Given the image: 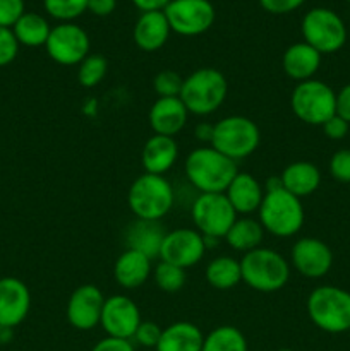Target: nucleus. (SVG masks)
I'll return each instance as SVG.
<instances>
[{
  "label": "nucleus",
  "instance_id": "nucleus-21",
  "mask_svg": "<svg viewBox=\"0 0 350 351\" xmlns=\"http://www.w3.org/2000/svg\"><path fill=\"white\" fill-rule=\"evenodd\" d=\"M319 65H321V53L305 41L290 45L281 57V69H283L285 75L297 82L314 79V74L319 71Z\"/></svg>",
  "mask_w": 350,
  "mask_h": 351
},
{
  "label": "nucleus",
  "instance_id": "nucleus-37",
  "mask_svg": "<svg viewBox=\"0 0 350 351\" xmlns=\"http://www.w3.org/2000/svg\"><path fill=\"white\" fill-rule=\"evenodd\" d=\"M329 173L336 182L350 184V149H340L329 160Z\"/></svg>",
  "mask_w": 350,
  "mask_h": 351
},
{
  "label": "nucleus",
  "instance_id": "nucleus-46",
  "mask_svg": "<svg viewBox=\"0 0 350 351\" xmlns=\"http://www.w3.org/2000/svg\"><path fill=\"white\" fill-rule=\"evenodd\" d=\"M278 351H295V350H292V348H281V350H278Z\"/></svg>",
  "mask_w": 350,
  "mask_h": 351
},
{
  "label": "nucleus",
  "instance_id": "nucleus-29",
  "mask_svg": "<svg viewBox=\"0 0 350 351\" xmlns=\"http://www.w3.org/2000/svg\"><path fill=\"white\" fill-rule=\"evenodd\" d=\"M14 36L24 47L36 48L45 47L48 36H50V24L43 16L36 12H24V16L14 24Z\"/></svg>",
  "mask_w": 350,
  "mask_h": 351
},
{
  "label": "nucleus",
  "instance_id": "nucleus-3",
  "mask_svg": "<svg viewBox=\"0 0 350 351\" xmlns=\"http://www.w3.org/2000/svg\"><path fill=\"white\" fill-rule=\"evenodd\" d=\"M127 204L137 219L160 221L174 208L175 191L163 175L144 171L130 184Z\"/></svg>",
  "mask_w": 350,
  "mask_h": 351
},
{
  "label": "nucleus",
  "instance_id": "nucleus-48",
  "mask_svg": "<svg viewBox=\"0 0 350 351\" xmlns=\"http://www.w3.org/2000/svg\"><path fill=\"white\" fill-rule=\"evenodd\" d=\"M347 2H350V0H347Z\"/></svg>",
  "mask_w": 350,
  "mask_h": 351
},
{
  "label": "nucleus",
  "instance_id": "nucleus-38",
  "mask_svg": "<svg viewBox=\"0 0 350 351\" xmlns=\"http://www.w3.org/2000/svg\"><path fill=\"white\" fill-rule=\"evenodd\" d=\"M24 12V0H0V26L12 29Z\"/></svg>",
  "mask_w": 350,
  "mask_h": 351
},
{
  "label": "nucleus",
  "instance_id": "nucleus-26",
  "mask_svg": "<svg viewBox=\"0 0 350 351\" xmlns=\"http://www.w3.org/2000/svg\"><path fill=\"white\" fill-rule=\"evenodd\" d=\"M205 335L196 324L178 321L161 331V338L154 351H201Z\"/></svg>",
  "mask_w": 350,
  "mask_h": 351
},
{
  "label": "nucleus",
  "instance_id": "nucleus-20",
  "mask_svg": "<svg viewBox=\"0 0 350 351\" xmlns=\"http://www.w3.org/2000/svg\"><path fill=\"white\" fill-rule=\"evenodd\" d=\"M225 195L237 215L249 216L259 209L264 197V189L254 175L239 171L225 191Z\"/></svg>",
  "mask_w": 350,
  "mask_h": 351
},
{
  "label": "nucleus",
  "instance_id": "nucleus-30",
  "mask_svg": "<svg viewBox=\"0 0 350 351\" xmlns=\"http://www.w3.org/2000/svg\"><path fill=\"white\" fill-rule=\"evenodd\" d=\"M201 351H247V339L233 326H220L205 336Z\"/></svg>",
  "mask_w": 350,
  "mask_h": 351
},
{
  "label": "nucleus",
  "instance_id": "nucleus-25",
  "mask_svg": "<svg viewBox=\"0 0 350 351\" xmlns=\"http://www.w3.org/2000/svg\"><path fill=\"white\" fill-rule=\"evenodd\" d=\"M281 185L285 191L302 199L314 194L321 184V171L311 161H294L280 175Z\"/></svg>",
  "mask_w": 350,
  "mask_h": 351
},
{
  "label": "nucleus",
  "instance_id": "nucleus-40",
  "mask_svg": "<svg viewBox=\"0 0 350 351\" xmlns=\"http://www.w3.org/2000/svg\"><path fill=\"white\" fill-rule=\"evenodd\" d=\"M305 0H259L261 7H263L266 12L270 14H288V12H294L295 9L304 3Z\"/></svg>",
  "mask_w": 350,
  "mask_h": 351
},
{
  "label": "nucleus",
  "instance_id": "nucleus-23",
  "mask_svg": "<svg viewBox=\"0 0 350 351\" xmlns=\"http://www.w3.org/2000/svg\"><path fill=\"white\" fill-rule=\"evenodd\" d=\"M151 259L137 250L126 249L113 264V278L124 290H136L143 287L151 276Z\"/></svg>",
  "mask_w": 350,
  "mask_h": 351
},
{
  "label": "nucleus",
  "instance_id": "nucleus-42",
  "mask_svg": "<svg viewBox=\"0 0 350 351\" xmlns=\"http://www.w3.org/2000/svg\"><path fill=\"white\" fill-rule=\"evenodd\" d=\"M336 115L350 123V82L336 93Z\"/></svg>",
  "mask_w": 350,
  "mask_h": 351
},
{
  "label": "nucleus",
  "instance_id": "nucleus-15",
  "mask_svg": "<svg viewBox=\"0 0 350 351\" xmlns=\"http://www.w3.org/2000/svg\"><path fill=\"white\" fill-rule=\"evenodd\" d=\"M290 261L301 276L307 280H319L331 269L333 252L323 240L304 237L292 245Z\"/></svg>",
  "mask_w": 350,
  "mask_h": 351
},
{
  "label": "nucleus",
  "instance_id": "nucleus-11",
  "mask_svg": "<svg viewBox=\"0 0 350 351\" xmlns=\"http://www.w3.org/2000/svg\"><path fill=\"white\" fill-rule=\"evenodd\" d=\"M163 12L170 29L180 36L206 33L216 19V10L209 0H172Z\"/></svg>",
  "mask_w": 350,
  "mask_h": 351
},
{
  "label": "nucleus",
  "instance_id": "nucleus-43",
  "mask_svg": "<svg viewBox=\"0 0 350 351\" xmlns=\"http://www.w3.org/2000/svg\"><path fill=\"white\" fill-rule=\"evenodd\" d=\"M117 0H88V10L95 16L105 17L115 10Z\"/></svg>",
  "mask_w": 350,
  "mask_h": 351
},
{
  "label": "nucleus",
  "instance_id": "nucleus-13",
  "mask_svg": "<svg viewBox=\"0 0 350 351\" xmlns=\"http://www.w3.org/2000/svg\"><path fill=\"white\" fill-rule=\"evenodd\" d=\"M205 254V239L198 230L177 228L167 232L165 235L160 249V259L182 269H189L201 263Z\"/></svg>",
  "mask_w": 350,
  "mask_h": 351
},
{
  "label": "nucleus",
  "instance_id": "nucleus-9",
  "mask_svg": "<svg viewBox=\"0 0 350 351\" xmlns=\"http://www.w3.org/2000/svg\"><path fill=\"white\" fill-rule=\"evenodd\" d=\"M302 36L321 55L335 53L345 45L347 27L338 14L325 7H316L302 19Z\"/></svg>",
  "mask_w": 350,
  "mask_h": 351
},
{
  "label": "nucleus",
  "instance_id": "nucleus-5",
  "mask_svg": "<svg viewBox=\"0 0 350 351\" xmlns=\"http://www.w3.org/2000/svg\"><path fill=\"white\" fill-rule=\"evenodd\" d=\"M226 95H229V81L223 72L213 67H201L184 77L178 98L182 99L189 113L206 117L215 113L223 105Z\"/></svg>",
  "mask_w": 350,
  "mask_h": 351
},
{
  "label": "nucleus",
  "instance_id": "nucleus-36",
  "mask_svg": "<svg viewBox=\"0 0 350 351\" xmlns=\"http://www.w3.org/2000/svg\"><path fill=\"white\" fill-rule=\"evenodd\" d=\"M17 53H19V41L14 36V31L10 27L0 26V67L12 64Z\"/></svg>",
  "mask_w": 350,
  "mask_h": 351
},
{
  "label": "nucleus",
  "instance_id": "nucleus-33",
  "mask_svg": "<svg viewBox=\"0 0 350 351\" xmlns=\"http://www.w3.org/2000/svg\"><path fill=\"white\" fill-rule=\"evenodd\" d=\"M43 7L54 19L72 23L88 10V0H43Z\"/></svg>",
  "mask_w": 350,
  "mask_h": 351
},
{
  "label": "nucleus",
  "instance_id": "nucleus-28",
  "mask_svg": "<svg viewBox=\"0 0 350 351\" xmlns=\"http://www.w3.org/2000/svg\"><path fill=\"white\" fill-rule=\"evenodd\" d=\"M206 281L215 290H232L242 281L240 261L230 256H220L209 261L205 271Z\"/></svg>",
  "mask_w": 350,
  "mask_h": 351
},
{
  "label": "nucleus",
  "instance_id": "nucleus-8",
  "mask_svg": "<svg viewBox=\"0 0 350 351\" xmlns=\"http://www.w3.org/2000/svg\"><path fill=\"white\" fill-rule=\"evenodd\" d=\"M290 108L301 122L323 125L336 113V93L318 79L297 82L290 96Z\"/></svg>",
  "mask_w": 350,
  "mask_h": 351
},
{
  "label": "nucleus",
  "instance_id": "nucleus-24",
  "mask_svg": "<svg viewBox=\"0 0 350 351\" xmlns=\"http://www.w3.org/2000/svg\"><path fill=\"white\" fill-rule=\"evenodd\" d=\"M165 235L167 232L160 225V221H146V219L136 218V221H132L126 228L124 240H126L127 249L137 250L150 259H156L160 257Z\"/></svg>",
  "mask_w": 350,
  "mask_h": 351
},
{
  "label": "nucleus",
  "instance_id": "nucleus-34",
  "mask_svg": "<svg viewBox=\"0 0 350 351\" xmlns=\"http://www.w3.org/2000/svg\"><path fill=\"white\" fill-rule=\"evenodd\" d=\"M184 77L175 71H161L154 75L153 89L158 98H178Z\"/></svg>",
  "mask_w": 350,
  "mask_h": 351
},
{
  "label": "nucleus",
  "instance_id": "nucleus-44",
  "mask_svg": "<svg viewBox=\"0 0 350 351\" xmlns=\"http://www.w3.org/2000/svg\"><path fill=\"white\" fill-rule=\"evenodd\" d=\"M172 0H132L134 5L143 12H154V10H165Z\"/></svg>",
  "mask_w": 350,
  "mask_h": 351
},
{
  "label": "nucleus",
  "instance_id": "nucleus-22",
  "mask_svg": "<svg viewBox=\"0 0 350 351\" xmlns=\"http://www.w3.org/2000/svg\"><path fill=\"white\" fill-rule=\"evenodd\" d=\"M170 24L163 10L143 12L134 24V43L143 51H156L170 36Z\"/></svg>",
  "mask_w": 350,
  "mask_h": 351
},
{
  "label": "nucleus",
  "instance_id": "nucleus-1",
  "mask_svg": "<svg viewBox=\"0 0 350 351\" xmlns=\"http://www.w3.org/2000/svg\"><path fill=\"white\" fill-rule=\"evenodd\" d=\"M184 171L192 187L199 194H225L229 185L239 173L237 161L211 146L196 147L185 158Z\"/></svg>",
  "mask_w": 350,
  "mask_h": 351
},
{
  "label": "nucleus",
  "instance_id": "nucleus-10",
  "mask_svg": "<svg viewBox=\"0 0 350 351\" xmlns=\"http://www.w3.org/2000/svg\"><path fill=\"white\" fill-rule=\"evenodd\" d=\"M191 216L202 237L216 240L225 239L237 219L235 209L225 194H199L191 206Z\"/></svg>",
  "mask_w": 350,
  "mask_h": 351
},
{
  "label": "nucleus",
  "instance_id": "nucleus-6",
  "mask_svg": "<svg viewBox=\"0 0 350 351\" xmlns=\"http://www.w3.org/2000/svg\"><path fill=\"white\" fill-rule=\"evenodd\" d=\"M305 311L316 328L329 335L350 331V293L343 288L326 285L309 293Z\"/></svg>",
  "mask_w": 350,
  "mask_h": 351
},
{
  "label": "nucleus",
  "instance_id": "nucleus-19",
  "mask_svg": "<svg viewBox=\"0 0 350 351\" xmlns=\"http://www.w3.org/2000/svg\"><path fill=\"white\" fill-rule=\"evenodd\" d=\"M178 158V144L175 137L151 136L141 151V165L146 173L165 175Z\"/></svg>",
  "mask_w": 350,
  "mask_h": 351
},
{
  "label": "nucleus",
  "instance_id": "nucleus-14",
  "mask_svg": "<svg viewBox=\"0 0 350 351\" xmlns=\"http://www.w3.org/2000/svg\"><path fill=\"white\" fill-rule=\"evenodd\" d=\"M141 322H143V319H141L139 307L129 297L112 295V297L105 298L100 326L106 332V336L132 339L134 332L137 331Z\"/></svg>",
  "mask_w": 350,
  "mask_h": 351
},
{
  "label": "nucleus",
  "instance_id": "nucleus-2",
  "mask_svg": "<svg viewBox=\"0 0 350 351\" xmlns=\"http://www.w3.org/2000/svg\"><path fill=\"white\" fill-rule=\"evenodd\" d=\"M242 281L250 290L275 293L287 287L290 280V264L280 252L257 247L240 259Z\"/></svg>",
  "mask_w": 350,
  "mask_h": 351
},
{
  "label": "nucleus",
  "instance_id": "nucleus-31",
  "mask_svg": "<svg viewBox=\"0 0 350 351\" xmlns=\"http://www.w3.org/2000/svg\"><path fill=\"white\" fill-rule=\"evenodd\" d=\"M153 280L154 285L165 293H177L184 288L185 281H187V274L182 267L160 261L153 269Z\"/></svg>",
  "mask_w": 350,
  "mask_h": 351
},
{
  "label": "nucleus",
  "instance_id": "nucleus-49",
  "mask_svg": "<svg viewBox=\"0 0 350 351\" xmlns=\"http://www.w3.org/2000/svg\"><path fill=\"white\" fill-rule=\"evenodd\" d=\"M349 332H350V331H349Z\"/></svg>",
  "mask_w": 350,
  "mask_h": 351
},
{
  "label": "nucleus",
  "instance_id": "nucleus-18",
  "mask_svg": "<svg viewBox=\"0 0 350 351\" xmlns=\"http://www.w3.org/2000/svg\"><path fill=\"white\" fill-rule=\"evenodd\" d=\"M189 112L180 98H158L150 108V125L158 136L174 137L187 123Z\"/></svg>",
  "mask_w": 350,
  "mask_h": 351
},
{
  "label": "nucleus",
  "instance_id": "nucleus-39",
  "mask_svg": "<svg viewBox=\"0 0 350 351\" xmlns=\"http://www.w3.org/2000/svg\"><path fill=\"white\" fill-rule=\"evenodd\" d=\"M321 127H323V132H325V136L328 137V139L340 141L349 134L350 123L335 113V115H333L331 119L326 120Z\"/></svg>",
  "mask_w": 350,
  "mask_h": 351
},
{
  "label": "nucleus",
  "instance_id": "nucleus-7",
  "mask_svg": "<svg viewBox=\"0 0 350 351\" xmlns=\"http://www.w3.org/2000/svg\"><path fill=\"white\" fill-rule=\"evenodd\" d=\"M261 132L256 123L242 115H230L218 120L209 146L233 161L246 160L259 147Z\"/></svg>",
  "mask_w": 350,
  "mask_h": 351
},
{
  "label": "nucleus",
  "instance_id": "nucleus-4",
  "mask_svg": "<svg viewBox=\"0 0 350 351\" xmlns=\"http://www.w3.org/2000/svg\"><path fill=\"white\" fill-rule=\"evenodd\" d=\"M259 223L264 232L278 239H288L301 232L305 213L301 199L295 197L283 185L271 191H264L263 202L257 209Z\"/></svg>",
  "mask_w": 350,
  "mask_h": 351
},
{
  "label": "nucleus",
  "instance_id": "nucleus-41",
  "mask_svg": "<svg viewBox=\"0 0 350 351\" xmlns=\"http://www.w3.org/2000/svg\"><path fill=\"white\" fill-rule=\"evenodd\" d=\"M91 351H134V345L130 339H120L106 336V338L100 339Z\"/></svg>",
  "mask_w": 350,
  "mask_h": 351
},
{
  "label": "nucleus",
  "instance_id": "nucleus-47",
  "mask_svg": "<svg viewBox=\"0 0 350 351\" xmlns=\"http://www.w3.org/2000/svg\"><path fill=\"white\" fill-rule=\"evenodd\" d=\"M144 351H154V350H144Z\"/></svg>",
  "mask_w": 350,
  "mask_h": 351
},
{
  "label": "nucleus",
  "instance_id": "nucleus-45",
  "mask_svg": "<svg viewBox=\"0 0 350 351\" xmlns=\"http://www.w3.org/2000/svg\"><path fill=\"white\" fill-rule=\"evenodd\" d=\"M213 130H215V123H206V122L198 123L194 129L196 139H198L199 143H205L209 146L213 139Z\"/></svg>",
  "mask_w": 350,
  "mask_h": 351
},
{
  "label": "nucleus",
  "instance_id": "nucleus-12",
  "mask_svg": "<svg viewBox=\"0 0 350 351\" xmlns=\"http://www.w3.org/2000/svg\"><path fill=\"white\" fill-rule=\"evenodd\" d=\"M88 33L74 23H60L51 27L45 48L48 57L60 65H79L89 55Z\"/></svg>",
  "mask_w": 350,
  "mask_h": 351
},
{
  "label": "nucleus",
  "instance_id": "nucleus-32",
  "mask_svg": "<svg viewBox=\"0 0 350 351\" xmlns=\"http://www.w3.org/2000/svg\"><path fill=\"white\" fill-rule=\"evenodd\" d=\"M108 62L103 55L89 53L78 67V81L82 88H95L105 79Z\"/></svg>",
  "mask_w": 350,
  "mask_h": 351
},
{
  "label": "nucleus",
  "instance_id": "nucleus-27",
  "mask_svg": "<svg viewBox=\"0 0 350 351\" xmlns=\"http://www.w3.org/2000/svg\"><path fill=\"white\" fill-rule=\"evenodd\" d=\"M264 239V228L261 226L259 219L249 218H237L235 223L230 226L229 233L225 235V240L229 245L237 252H250V250L261 247V242Z\"/></svg>",
  "mask_w": 350,
  "mask_h": 351
},
{
  "label": "nucleus",
  "instance_id": "nucleus-16",
  "mask_svg": "<svg viewBox=\"0 0 350 351\" xmlns=\"http://www.w3.org/2000/svg\"><path fill=\"white\" fill-rule=\"evenodd\" d=\"M105 297L96 285H81L71 293L65 307L69 324L78 331L96 328L102 319Z\"/></svg>",
  "mask_w": 350,
  "mask_h": 351
},
{
  "label": "nucleus",
  "instance_id": "nucleus-17",
  "mask_svg": "<svg viewBox=\"0 0 350 351\" xmlns=\"http://www.w3.org/2000/svg\"><path fill=\"white\" fill-rule=\"evenodd\" d=\"M31 308V293L17 278H0V328L14 329L24 322Z\"/></svg>",
  "mask_w": 350,
  "mask_h": 351
},
{
  "label": "nucleus",
  "instance_id": "nucleus-35",
  "mask_svg": "<svg viewBox=\"0 0 350 351\" xmlns=\"http://www.w3.org/2000/svg\"><path fill=\"white\" fill-rule=\"evenodd\" d=\"M161 331L163 329L156 324V322L151 321H143L137 328V331L134 332L132 339L130 341H136L137 345L143 346L146 350H156L158 341L161 338Z\"/></svg>",
  "mask_w": 350,
  "mask_h": 351
}]
</instances>
